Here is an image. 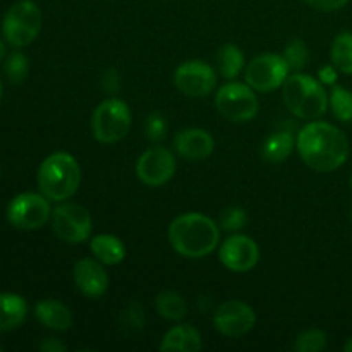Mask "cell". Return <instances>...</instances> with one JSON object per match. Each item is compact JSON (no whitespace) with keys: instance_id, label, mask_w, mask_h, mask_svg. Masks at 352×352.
Returning <instances> with one entry per match:
<instances>
[{"instance_id":"6da1fadb","label":"cell","mask_w":352,"mask_h":352,"mask_svg":"<svg viewBox=\"0 0 352 352\" xmlns=\"http://www.w3.org/2000/svg\"><path fill=\"white\" fill-rule=\"evenodd\" d=\"M296 148L309 168L333 172L346 164L349 141L339 127L323 120H309L296 138Z\"/></svg>"},{"instance_id":"7a4b0ae2","label":"cell","mask_w":352,"mask_h":352,"mask_svg":"<svg viewBox=\"0 0 352 352\" xmlns=\"http://www.w3.org/2000/svg\"><path fill=\"white\" fill-rule=\"evenodd\" d=\"M168 243L181 256L199 260L212 254L219 246V226L203 213H182L168 226Z\"/></svg>"},{"instance_id":"3957f363","label":"cell","mask_w":352,"mask_h":352,"mask_svg":"<svg viewBox=\"0 0 352 352\" xmlns=\"http://www.w3.org/2000/svg\"><path fill=\"white\" fill-rule=\"evenodd\" d=\"M81 184V167L71 153L57 151L41 162L38 168V186L50 201L72 198Z\"/></svg>"},{"instance_id":"277c9868","label":"cell","mask_w":352,"mask_h":352,"mask_svg":"<svg viewBox=\"0 0 352 352\" xmlns=\"http://www.w3.org/2000/svg\"><path fill=\"white\" fill-rule=\"evenodd\" d=\"M282 100L292 116L302 120H316L329 109V95L318 79L296 72L282 85Z\"/></svg>"},{"instance_id":"5b68a950","label":"cell","mask_w":352,"mask_h":352,"mask_svg":"<svg viewBox=\"0 0 352 352\" xmlns=\"http://www.w3.org/2000/svg\"><path fill=\"white\" fill-rule=\"evenodd\" d=\"M131 129V110L124 100L107 98L91 116V133L96 141L112 144L127 136Z\"/></svg>"},{"instance_id":"8992f818","label":"cell","mask_w":352,"mask_h":352,"mask_svg":"<svg viewBox=\"0 0 352 352\" xmlns=\"http://www.w3.org/2000/svg\"><path fill=\"white\" fill-rule=\"evenodd\" d=\"M41 30V12L31 0H21L7 10L2 23L6 40L12 47L21 48L30 45Z\"/></svg>"},{"instance_id":"52a82bcc","label":"cell","mask_w":352,"mask_h":352,"mask_svg":"<svg viewBox=\"0 0 352 352\" xmlns=\"http://www.w3.org/2000/svg\"><path fill=\"white\" fill-rule=\"evenodd\" d=\"M215 107L220 116L230 122H250L256 117L258 98L254 89L243 82H227L217 91Z\"/></svg>"},{"instance_id":"ba28073f","label":"cell","mask_w":352,"mask_h":352,"mask_svg":"<svg viewBox=\"0 0 352 352\" xmlns=\"http://www.w3.org/2000/svg\"><path fill=\"white\" fill-rule=\"evenodd\" d=\"M52 227L58 239L69 244H79L91 237L93 220L85 206L78 203H62L52 212Z\"/></svg>"},{"instance_id":"9c48e42d","label":"cell","mask_w":352,"mask_h":352,"mask_svg":"<svg viewBox=\"0 0 352 352\" xmlns=\"http://www.w3.org/2000/svg\"><path fill=\"white\" fill-rule=\"evenodd\" d=\"M7 220L19 230H36L52 217L50 199L36 192H23L7 206Z\"/></svg>"},{"instance_id":"30bf717a","label":"cell","mask_w":352,"mask_h":352,"mask_svg":"<svg viewBox=\"0 0 352 352\" xmlns=\"http://www.w3.org/2000/svg\"><path fill=\"white\" fill-rule=\"evenodd\" d=\"M289 65L282 55L263 54L254 57L246 67V82L260 93H270L282 88L289 78Z\"/></svg>"},{"instance_id":"8fae6325","label":"cell","mask_w":352,"mask_h":352,"mask_svg":"<svg viewBox=\"0 0 352 352\" xmlns=\"http://www.w3.org/2000/svg\"><path fill=\"white\" fill-rule=\"evenodd\" d=\"M175 168L177 162L174 153L164 146H155L141 155L136 164V174L143 184L160 188L174 177Z\"/></svg>"},{"instance_id":"7c38bea8","label":"cell","mask_w":352,"mask_h":352,"mask_svg":"<svg viewBox=\"0 0 352 352\" xmlns=\"http://www.w3.org/2000/svg\"><path fill=\"white\" fill-rule=\"evenodd\" d=\"M174 85L181 93L192 98L210 95L217 86V72L201 60H188L174 72Z\"/></svg>"},{"instance_id":"4fadbf2b","label":"cell","mask_w":352,"mask_h":352,"mask_svg":"<svg viewBox=\"0 0 352 352\" xmlns=\"http://www.w3.org/2000/svg\"><path fill=\"white\" fill-rule=\"evenodd\" d=\"M256 323V313L239 299L222 302L213 315V325L226 337H243L251 332Z\"/></svg>"},{"instance_id":"5bb4252c","label":"cell","mask_w":352,"mask_h":352,"mask_svg":"<svg viewBox=\"0 0 352 352\" xmlns=\"http://www.w3.org/2000/svg\"><path fill=\"white\" fill-rule=\"evenodd\" d=\"M219 258L226 268L236 274L253 270L260 261V248L244 234H234L229 239H226L220 246Z\"/></svg>"},{"instance_id":"9a60e30c","label":"cell","mask_w":352,"mask_h":352,"mask_svg":"<svg viewBox=\"0 0 352 352\" xmlns=\"http://www.w3.org/2000/svg\"><path fill=\"white\" fill-rule=\"evenodd\" d=\"M72 278L79 292L86 298H102L109 289V275L98 260L93 258H82L74 265Z\"/></svg>"},{"instance_id":"2e32d148","label":"cell","mask_w":352,"mask_h":352,"mask_svg":"<svg viewBox=\"0 0 352 352\" xmlns=\"http://www.w3.org/2000/svg\"><path fill=\"white\" fill-rule=\"evenodd\" d=\"M174 150L179 157L189 162L206 160L215 150V140L205 129L189 127L174 138Z\"/></svg>"},{"instance_id":"e0dca14e","label":"cell","mask_w":352,"mask_h":352,"mask_svg":"<svg viewBox=\"0 0 352 352\" xmlns=\"http://www.w3.org/2000/svg\"><path fill=\"white\" fill-rule=\"evenodd\" d=\"M34 316L41 325L47 329L65 332L72 327V313L64 302L55 301V299H45L40 301L34 308Z\"/></svg>"},{"instance_id":"ac0fdd59","label":"cell","mask_w":352,"mask_h":352,"mask_svg":"<svg viewBox=\"0 0 352 352\" xmlns=\"http://www.w3.org/2000/svg\"><path fill=\"white\" fill-rule=\"evenodd\" d=\"M203 347L201 336L191 325H175L165 333L160 344L162 351L170 352H198Z\"/></svg>"},{"instance_id":"d6986e66","label":"cell","mask_w":352,"mask_h":352,"mask_svg":"<svg viewBox=\"0 0 352 352\" xmlns=\"http://www.w3.org/2000/svg\"><path fill=\"white\" fill-rule=\"evenodd\" d=\"M89 250L100 263L109 265V267L122 263L126 258V246L119 237L112 236V234H98V236L91 237Z\"/></svg>"},{"instance_id":"ffe728a7","label":"cell","mask_w":352,"mask_h":352,"mask_svg":"<svg viewBox=\"0 0 352 352\" xmlns=\"http://www.w3.org/2000/svg\"><path fill=\"white\" fill-rule=\"evenodd\" d=\"M28 315V305L21 296L0 294V332H9L23 325Z\"/></svg>"},{"instance_id":"44dd1931","label":"cell","mask_w":352,"mask_h":352,"mask_svg":"<svg viewBox=\"0 0 352 352\" xmlns=\"http://www.w3.org/2000/svg\"><path fill=\"white\" fill-rule=\"evenodd\" d=\"M294 146L296 140L289 131H277L265 140L263 146H261V157L270 164H280L292 153Z\"/></svg>"},{"instance_id":"7402d4cb","label":"cell","mask_w":352,"mask_h":352,"mask_svg":"<svg viewBox=\"0 0 352 352\" xmlns=\"http://www.w3.org/2000/svg\"><path fill=\"white\" fill-rule=\"evenodd\" d=\"M155 308L162 318L170 320V322H179L188 315V305L184 298L175 291L160 292L155 301Z\"/></svg>"},{"instance_id":"603a6c76","label":"cell","mask_w":352,"mask_h":352,"mask_svg":"<svg viewBox=\"0 0 352 352\" xmlns=\"http://www.w3.org/2000/svg\"><path fill=\"white\" fill-rule=\"evenodd\" d=\"M220 74L226 79H236L244 69V54L237 45L227 43L217 54Z\"/></svg>"},{"instance_id":"cb8c5ba5","label":"cell","mask_w":352,"mask_h":352,"mask_svg":"<svg viewBox=\"0 0 352 352\" xmlns=\"http://www.w3.org/2000/svg\"><path fill=\"white\" fill-rule=\"evenodd\" d=\"M330 57H332V64L336 65L337 71L344 72V74H352V33L342 31L340 34H337L332 48H330Z\"/></svg>"},{"instance_id":"d4e9b609","label":"cell","mask_w":352,"mask_h":352,"mask_svg":"<svg viewBox=\"0 0 352 352\" xmlns=\"http://www.w3.org/2000/svg\"><path fill=\"white\" fill-rule=\"evenodd\" d=\"M329 103L332 113L340 122H352V91L344 86H333Z\"/></svg>"},{"instance_id":"484cf974","label":"cell","mask_w":352,"mask_h":352,"mask_svg":"<svg viewBox=\"0 0 352 352\" xmlns=\"http://www.w3.org/2000/svg\"><path fill=\"white\" fill-rule=\"evenodd\" d=\"M120 329L127 336L140 333L144 327V309L138 301H131L126 308L120 311L119 316Z\"/></svg>"},{"instance_id":"4316f807","label":"cell","mask_w":352,"mask_h":352,"mask_svg":"<svg viewBox=\"0 0 352 352\" xmlns=\"http://www.w3.org/2000/svg\"><path fill=\"white\" fill-rule=\"evenodd\" d=\"M282 57H284V60L287 62L291 71L299 72L301 69H305L306 65H308V60H309L308 45H306L302 40H299V38H296V40L289 41L287 47L284 48Z\"/></svg>"},{"instance_id":"83f0119b","label":"cell","mask_w":352,"mask_h":352,"mask_svg":"<svg viewBox=\"0 0 352 352\" xmlns=\"http://www.w3.org/2000/svg\"><path fill=\"white\" fill-rule=\"evenodd\" d=\"M329 344L327 333L323 330L313 329L299 333L294 342V349L298 352H320L323 351Z\"/></svg>"},{"instance_id":"f1b7e54d","label":"cell","mask_w":352,"mask_h":352,"mask_svg":"<svg viewBox=\"0 0 352 352\" xmlns=\"http://www.w3.org/2000/svg\"><path fill=\"white\" fill-rule=\"evenodd\" d=\"M28 71H30V64H28V58L21 52H14L12 55H9L6 62V72L9 76L10 82H14V85L23 82L26 79Z\"/></svg>"},{"instance_id":"f546056e","label":"cell","mask_w":352,"mask_h":352,"mask_svg":"<svg viewBox=\"0 0 352 352\" xmlns=\"http://www.w3.org/2000/svg\"><path fill=\"white\" fill-rule=\"evenodd\" d=\"M248 222L246 212L243 208H237V206H232V208H227L226 212L222 213V219H220V223H222L223 230H229V232H237V230L243 229Z\"/></svg>"},{"instance_id":"4dcf8cb0","label":"cell","mask_w":352,"mask_h":352,"mask_svg":"<svg viewBox=\"0 0 352 352\" xmlns=\"http://www.w3.org/2000/svg\"><path fill=\"white\" fill-rule=\"evenodd\" d=\"M144 133L146 138L153 143H160L162 140L167 134V122H165V117L160 113H151L150 117L144 122Z\"/></svg>"},{"instance_id":"1f68e13d","label":"cell","mask_w":352,"mask_h":352,"mask_svg":"<svg viewBox=\"0 0 352 352\" xmlns=\"http://www.w3.org/2000/svg\"><path fill=\"white\" fill-rule=\"evenodd\" d=\"M305 2L320 12H333V10L342 9L349 0H305Z\"/></svg>"},{"instance_id":"d6a6232c","label":"cell","mask_w":352,"mask_h":352,"mask_svg":"<svg viewBox=\"0 0 352 352\" xmlns=\"http://www.w3.org/2000/svg\"><path fill=\"white\" fill-rule=\"evenodd\" d=\"M102 88L107 93H117L120 89V76L116 69H109L105 71L102 78Z\"/></svg>"},{"instance_id":"836d02e7","label":"cell","mask_w":352,"mask_h":352,"mask_svg":"<svg viewBox=\"0 0 352 352\" xmlns=\"http://www.w3.org/2000/svg\"><path fill=\"white\" fill-rule=\"evenodd\" d=\"M318 78H320V82H323V85H336L337 67L333 64L323 65V67L318 71Z\"/></svg>"},{"instance_id":"e575fe53","label":"cell","mask_w":352,"mask_h":352,"mask_svg":"<svg viewBox=\"0 0 352 352\" xmlns=\"http://www.w3.org/2000/svg\"><path fill=\"white\" fill-rule=\"evenodd\" d=\"M40 349L47 352H60L65 351V346L62 342H58L57 339H47L40 344Z\"/></svg>"},{"instance_id":"d590c367","label":"cell","mask_w":352,"mask_h":352,"mask_svg":"<svg viewBox=\"0 0 352 352\" xmlns=\"http://www.w3.org/2000/svg\"><path fill=\"white\" fill-rule=\"evenodd\" d=\"M344 351H346V352H352V337L346 342V346H344Z\"/></svg>"},{"instance_id":"8d00e7d4","label":"cell","mask_w":352,"mask_h":352,"mask_svg":"<svg viewBox=\"0 0 352 352\" xmlns=\"http://www.w3.org/2000/svg\"><path fill=\"white\" fill-rule=\"evenodd\" d=\"M3 55H6V47H3V43H2V41H0V62H2Z\"/></svg>"},{"instance_id":"74e56055","label":"cell","mask_w":352,"mask_h":352,"mask_svg":"<svg viewBox=\"0 0 352 352\" xmlns=\"http://www.w3.org/2000/svg\"><path fill=\"white\" fill-rule=\"evenodd\" d=\"M0 98H2V82H0Z\"/></svg>"},{"instance_id":"f35d334b","label":"cell","mask_w":352,"mask_h":352,"mask_svg":"<svg viewBox=\"0 0 352 352\" xmlns=\"http://www.w3.org/2000/svg\"><path fill=\"white\" fill-rule=\"evenodd\" d=\"M351 189H352V175H351Z\"/></svg>"}]
</instances>
